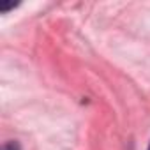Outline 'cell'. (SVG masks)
Wrapping results in <instances>:
<instances>
[{
	"label": "cell",
	"mask_w": 150,
	"mask_h": 150,
	"mask_svg": "<svg viewBox=\"0 0 150 150\" xmlns=\"http://www.w3.org/2000/svg\"><path fill=\"white\" fill-rule=\"evenodd\" d=\"M2 150H21V146H20L18 141H7Z\"/></svg>",
	"instance_id": "6da1fadb"
},
{
	"label": "cell",
	"mask_w": 150,
	"mask_h": 150,
	"mask_svg": "<svg viewBox=\"0 0 150 150\" xmlns=\"http://www.w3.org/2000/svg\"><path fill=\"white\" fill-rule=\"evenodd\" d=\"M14 7H16L14 2H11V4H2V6H0V13H7V11L14 9Z\"/></svg>",
	"instance_id": "7a4b0ae2"
},
{
	"label": "cell",
	"mask_w": 150,
	"mask_h": 150,
	"mask_svg": "<svg viewBox=\"0 0 150 150\" xmlns=\"http://www.w3.org/2000/svg\"><path fill=\"white\" fill-rule=\"evenodd\" d=\"M148 150H150V145H148Z\"/></svg>",
	"instance_id": "3957f363"
}]
</instances>
